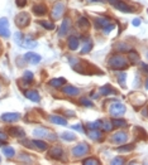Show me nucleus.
Masks as SVG:
<instances>
[{
	"label": "nucleus",
	"instance_id": "9",
	"mask_svg": "<svg viewBox=\"0 0 148 165\" xmlns=\"http://www.w3.org/2000/svg\"><path fill=\"white\" fill-rule=\"evenodd\" d=\"M128 139V135L125 132L123 131H119V132H116V134H114L113 137H112V141L113 143H115V144H123L125 143Z\"/></svg>",
	"mask_w": 148,
	"mask_h": 165
},
{
	"label": "nucleus",
	"instance_id": "32",
	"mask_svg": "<svg viewBox=\"0 0 148 165\" xmlns=\"http://www.w3.org/2000/svg\"><path fill=\"white\" fill-rule=\"evenodd\" d=\"M39 24L41 25H43V28H46V29H48V30H52L53 28H55V25L52 24L51 22H39Z\"/></svg>",
	"mask_w": 148,
	"mask_h": 165
},
{
	"label": "nucleus",
	"instance_id": "24",
	"mask_svg": "<svg viewBox=\"0 0 148 165\" xmlns=\"http://www.w3.org/2000/svg\"><path fill=\"white\" fill-rule=\"evenodd\" d=\"M109 19L108 18H97L96 19V28H104L106 24H109Z\"/></svg>",
	"mask_w": 148,
	"mask_h": 165
},
{
	"label": "nucleus",
	"instance_id": "13",
	"mask_svg": "<svg viewBox=\"0 0 148 165\" xmlns=\"http://www.w3.org/2000/svg\"><path fill=\"white\" fill-rule=\"evenodd\" d=\"M62 154H63V151H62V148L61 146H55L49 150V156L53 159H60L61 156H62Z\"/></svg>",
	"mask_w": 148,
	"mask_h": 165
},
{
	"label": "nucleus",
	"instance_id": "1",
	"mask_svg": "<svg viewBox=\"0 0 148 165\" xmlns=\"http://www.w3.org/2000/svg\"><path fill=\"white\" fill-rule=\"evenodd\" d=\"M109 66L113 70H125L128 67V61L123 56H113L109 59Z\"/></svg>",
	"mask_w": 148,
	"mask_h": 165
},
{
	"label": "nucleus",
	"instance_id": "43",
	"mask_svg": "<svg viewBox=\"0 0 148 165\" xmlns=\"http://www.w3.org/2000/svg\"><path fill=\"white\" fill-rule=\"evenodd\" d=\"M140 24V19H134V20H133V25L134 26H138Z\"/></svg>",
	"mask_w": 148,
	"mask_h": 165
},
{
	"label": "nucleus",
	"instance_id": "35",
	"mask_svg": "<svg viewBox=\"0 0 148 165\" xmlns=\"http://www.w3.org/2000/svg\"><path fill=\"white\" fill-rule=\"evenodd\" d=\"M133 149V145H125V146H120V148H118V151L119 152H125V151H130Z\"/></svg>",
	"mask_w": 148,
	"mask_h": 165
},
{
	"label": "nucleus",
	"instance_id": "20",
	"mask_svg": "<svg viewBox=\"0 0 148 165\" xmlns=\"http://www.w3.org/2000/svg\"><path fill=\"white\" fill-rule=\"evenodd\" d=\"M49 120H51V122H53V124H57V125H67V121L65 120L63 117L61 116H51L49 117Z\"/></svg>",
	"mask_w": 148,
	"mask_h": 165
},
{
	"label": "nucleus",
	"instance_id": "12",
	"mask_svg": "<svg viewBox=\"0 0 148 165\" xmlns=\"http://www.w3.org/2000/svg\"><path fill=\"white\" fill-rule=\"evenodd\" d=\"M25 61H28V62L33 63V64H37L38 62H41V56L39 54H36V53H27L24 56Z\"/></svg>",
	"mask_w": 148,
	"mask_h": 165
},
{
	"label": "nucleus",
	"instance_id": "18",
	"mask_svg": "<svg viewBox=\"0 0 148 165\" xmlns=\"http://www.w3.org/2000/svg\"><path fill=\"white\" fill-rule=\"evenodd\" d=\"M25 96L30 100V101H34V102L39 101V95H38L37 91H27L25 92Z\"/></svg>",
	"mask_w": 148,
	"mask_h": 165
},
{
	"label": "nucleus",
	"instance_id": "22",
	"mask_svg": "<svg viewBox=\"0 0 148 165\" xmlns=\"http://www.w3.org/2000/svg\"><path fill=\"white\" fill-rule=\"evenodd\" d=\"M65 83H66V79L65 78H55V79H52V81H49V84H51L52 87H61Z\"/></svg>",
	"mask_w": 148,
	"mask_h": 165
},
{
	"label": "nucleus",
	"instance_id": "39",
	"mask_svg": "<svg viewBox=\"0 0 148 165\" xmlns=\"http://www.w3.org/2000/svg\"><path fill=\"white\" fill-rule=\"evenodd\" d=\"M83 164H99V160L96 159H87L83 162Z\"/></svg>",
	"mask_w": 148,
	"mask_h": 165
},
{
	"label": "nucleus",
	"instance_id": "14",
	"mask_svg": "<svg viewBox=\"0 0 148 165\" xmlns=\"http://www.w3.org/2000/svg\"><path fill=\"white\" fill-rule=\"evenodd\" d=\"M67 44H68V48L71 49V51H75V49H77V47L80 45L79 43V39L76 38L75 36H71L70 38L67 39Z\"/></svg>",
	"mask_w": 148,
	"mask_h": 165
},
{
	"label": "nucleus",
	"instance_id": "21",
	"mask_svg": "<svg viewBox=\"0 0 148 165\" xmlns=\"http://www.w3.org/2000/svg\"><path fill=\"white\" fill-rule=\"evenodd\" d=\"M33 11L37 15H44L46 13H47V8H46L44 5H36L33 8Z\"/></svg>",
	"mask_w": 148,
	"mask_h": 165
},
{
	"label": "nucleus",
	"instance_id": "26",
	"mask_svg": "<svg viewBox=\"0 0 148 165\" xmlns=\"http://www.w3.org/2000/svg\"><path fill=\"white\" fill-rule=\"evenodd\" d=\"M3 152H4V155H5L6 158H13L14 154H15V151H14L13 148H4Z\"/></svg>",
	"mask_w": 148,
	"mask_h": 165
},
{
	"label": "nucleus",
	"instance_id": "11",
	"mask_svg": "<svg viewBox=\"0 0 148 165\" xmlns=\"http://www.w3.org/2000/svg\"><path fill=\"white\" fill-rule=\"evenodd\" d=\"M20 118V115L19 113H4L1 115V120L3 121H6V122H14V121H18Z\"/></svg>",
	"mask_w": 148,
	"mask_h": 165
},
{
	"label": "nucleus",
	"instance_id": "17",
	"mask_svg": "<svg viewBox=\"0 0 148 165\" xmlns=\"http://www.w3.org/2000/svg\"><path fill=\"white\" fill-rule=\"evenodd\" d=\"M29 144L34 148H38L39 150H46V149H47V144H46L44 141H41V140H33V141H30Z\"/></svg>",
	"mask_w": 148,
	"mask_h": 165
},
{
	"label": "nucleus",
	"instance_id": "10",
	"mask_svg": "<svg viewBox=\"0 0 148 165\" xmlns=\"http://www.w3.org/2000/svg\"><path fill=\"white\" fill-rule=\"evenodd\" d=\"M70 26H71V19H65L63 23H62V25H61V28H60V30H58L60 37L66 36L67 32L70 30Z\"/></svg>",
	"mask_w": 148,
	"mask_h": 165
},
{
	"label": "nucleus",
	"instance_id": "33",
	"mask_svg": "<svg viewBox=\"0 0 148 165\" xmlns=\"http://www.w3.org/2000/svg\"><path fill=\"white\" fill-rule=\"evenodd\" d=\"M138 57H139V56L135 52H130V53H129V54H128V58L132 61V63H135L137 61H138Z\"/></svg>",
	"mask_w": 148,
	"mask_h": 165
},
{
	"label": "nucleus",
	"instance_id": "46",
	"mask_svg": "<svg viewBox=\"0 0 148 165\" xmlns=\"http://www.w3.org/2000/svg\"><path fill=\"white\" fill-rule=\"evenodd\" d=\"M146 86H147V88H148V79H147V83H146Z\"/></svg>",
	"mask_w": 148,
	"mask_h": 165
},
{
	"label": "nucleus",
	"instance_id": "41",
	"mask_svg": "<svg viewBox=\"0 0 148 165\" xmlns=\"http://www.w3.org/2000/svg\"><path fill=\"white\" fill-rule=\"evenodd\" d=\"M72 129H74V130H79L80 132H83V130L81 129V125H80V124H77V125H74V126H72Z\"/></svg>",
	"mask_w": 148,
	"mask_h": 165
},
{
	"label": "nucleus",
	"instance_id": "36",
	"mask_svg": "<svg viewBox=\"0 0 148 165\" xmlns=\"http://www.w3.org/2000/svg\"><path fill=\"white\" fill-rule=\"evenodd\" d=\"M101 127H104L105 131H110V130H112V124L105 121V122H102V124H101Z\"/></svg>",
	"mask_w": 148,
	"mask_h": 165
},
{
	"label": "nucleus",
	"instance_id": "4",
	"mask_svg": "<svg viewBox=\"0 0 148 165\" xmlns=\"http://www.w3.org/2000/svg\"><path fill=\"white\" fill-rule=\"evenodd\" d=\"M29 22H30V18L27 13H20V14L17 15V18H15V23H17V25L19 28H24V26H27L29 24Z\"/></svg>",
	"mask_w": 148,
	"mask_h": 165
},
{
	"label": "nucleus",
	"instance_id": "45",
	"mask_svg": "<svg viewBox=\"0 0 148 165\" xmlns=\"http://www.w3.org/2000/svg\"><path fill=\"white\" fill-rule=\"evenodd\" d=\"M142 67H143V70H144V71H146L147 73H148V66H147V64H142Z\"/></svg>",
	"mask_w": 148,
	"mask_h": 165
},
{
	"label": "nucleus",
	"instance_id": "2",
	"mask_svg": "<svg viewBox=\"0 0 148 165\" xmlns=\"http://www.w3.org/2000/svg\"><path fill=\"white\" fill-rule=\"evenodd\" d=\"M109 3L112 4V5L115 6L118 10L123 11V13H133V11H134L133 8H130L127 3L121 1V0H109Z\"/></svg>",
	"mask_w": 148,
	"mask_h": 165
},
{
	"label": "nucleus",
	"instance_id": "8",
	"mask_svg": "<svg viewBox=\"0 0 148 165\" xmlns=\"http://www.w3.org/2000/svg\"><path fill=\"white\" fill-rule=\"evenodd\" d=\"M0 36L1 37H10V30H9V23H8L6 18L0 19Z\"/></svg>",
	"mask_w": 148,
	"mask_h": 165
},
{
	"label": "nucleus",
	"instance_id": "30",
	"mask_svg": "<svg viewBox=\"0 0 148 165\" xmlns=\"http://www.w3.org/2000/svg\"><path fill=\"white\" fill-rule=\"evenodd\" d=\"M101 124H102V121H95V122H89L87 126H89L91 130H97L101 127Z\"/></svg>",
	"mask_w": 148,
	"mask_h": 165
},
{
	"label": "nucleus",
	"instance_id": "19",
	"mask_svg": "<svg viewBox=\"0 0 148 165\" xmlns=\"http://www.w3.org/2000/svg\"><path fill=\"white\" fill-rule=\"evenodd\" d=\"M100 93H101L102 96H109V95H114V93H115V91L113 90L110 84H106V86H104V87L100 88Z\"/></svg>",
	"mask_w": 148,
	"mask_h": 165
},
{
	"label": "nucleus",
	"instance_id": "37",
	"mask_svg": "<svg viewBox=\"0 0 148 165\" xmlns=\"http://www.w3.org/2000/svg\"><path fill=\"white\" fill-rule=\"evenodd\" d=\"M24 79H27V81H28V82H30V81H32V79H33V73H32V72H25V73H24Z\"/></svg>",
	"mask_w": 148,
	"mask_h": 165
},
{
	"label": "nucleus",
	"instance_id": "6",
	"mask_svg": "<svg viewBox=\"0 0 148 165\" xmlns=\"http://www.w3.org/2000/svg\"><path fill=\"white\" fill-rule=\"evenodd\" d=\"M33 134H34V135H36L37 137H49L51 140H55V139H56V135H55V134H51L47 129H44V127H38V129H36V130L33 131Z\"/></svg>",
	"mask_w": 148,
	"mask_h": 165
},
{
	"label": "nucleus",
	"instance_id": "48",
	"mask_svg": "<svg viewBox=\"0 0 148 165\" xmlns=\"http://www.w3.org/2000/svg\"><path fill=\"white\" fill-rule=\"evenodd\" d=\"M147 13H148V10H147Z\"/></svg>",
	"mask_w": 148,
	"mask_h": 165
},
{
	"label": "nucleus",
	"instance_id": "28",
	"mask_svg": "<svg viewBox=\"0 0 148 165\" xmlns=\"http://www.w3.org/2000/svg\"><path fill=\"white\" fill-rule=\"evenodd\" d=\"M61 136H62V139L66 140V141H74L76 139V136L74 135V134H71V132H63Z\"/></svg>",
	"mask_w": 148,
	"mask_h": 165
},
{
	"label": "nucleus",
	"instance_id": "5",
	"mask_svg": "<svg viewBox=\"0 0 148 165\" xmlns=\"http://www.w3.org/2000/svg\"><path fill=\"white\" fill-rule=\"evenodd\" d=\"M87 151H89V145L85 144V143L79 144L77 146H75L72 149V154H74V156H82V155H85Z\"/></svg>",
	"mask_w": 148,
	"mask_h": 165
},
{
	"label": "nucleus",
	"instance_id": "40",
	"mask_svg": "<svg viewBox=\"0 0 148 165\" xmlns=\"http://www.w3.org/2000/svg\"><path fill=\"white\" fill-rule=\"evenodd\" d=\"M119 82H120V84H124V81H125V74L124 73H120L119 74Z\"/></svg>",
	"mask_w": 148,
	"mask_h": 165
},
{
	"label": "nucleus",
	"instance_id": "29",
	"mask_svg": "<svg viewBox=\"0 0 148 165\" xmlns=\"http://www.w3.org/2000/svg\"><path fill=\"white\" fill-rule=\"evenodd\" d=\"M89 136L91 137V139L96 140V139H100L101 137V132L97 131V130H91V131H89Z\"/></svg>",
	"mask_w": 148,
	"mask_h": 165
},
{
	"label": "nucleus",
	"instance_id": "47",
	"mask_svg": "<svg viewBox=\"0 0 148 165\" xmlns=\"http://www.w3.org/2000/svg\"><path fill=\"white\" fill-rule=\"evenodd\" d=\"M147 58H148V52H147Z\"/></svg>",
	"mask_w": 148,
	"mask_h": 165
},
{
	"label": "nucleus",
	"instance_id": "31",
	"mask_svg": "<svg viewBox=\"0 0 148 165\" xmlns=\"http://www.w3.org/2000/svg\"><path fill=\"white\" fill-rule=\"evenodd\" d=\"M80 103L81 105H83V106H86V107H93L94 106V103L90 101V100H87L86 97H82L81 100H80Z\"/></svg>",
	"mask_w": 148,
	"mask_h": 165
},
{
	"label": "nucleus",
	"instance_id": "7",
	"mask_svg": "<svg viewBox=\"0 0 148 165\" xmlns=\"http://www.w3.org/2000/svg\"><path fill=\"white\" fill-rule=\"evenodd\" d=\"M63 11H65V4L62 1L56 3L55 6H53V10H52V18L53 19H60L62 17Z\"/></svg>",
	"mask_w": 148,
	"mask_h": 165
},
{
	"label": "nucleus",
	"instance_id": "25",
	"mask_svg": "<svg viewBox=\"0 0 148 165\" xmlns=\"http://www.w3.org/2000/svg\"><path fill=\"white\" fill-rule=\"evenodd\" d=\"M125 125H127V121L123 120V118H120V117H116L115 120H113V126L114 127H124Z\"/></svg>",
	"mask_w": 148,
	"mask_h": 165
},
{
	"label": "nucleus",
	"instance_id": "27",
	"mask_svg": "<svg viewBox=\"0 0 148 165\" xmlns=\"http://www.w3.org/2000/svg\"><path fill=\"white\" fill-rule=\"evenodd\" d=\"M91 47H93V43H91L90 39H87V40L85 42V44H83V48L81 49V53H87V52H90V51H91Z\"/></svg>",
	"mask_w": 148,
	"mask_h": 165
},
{
	"label": "nucleus",
	"instance_id": "44",
	"mask_svg": "<svg viewBox=\"0 0 148 165\" xmlns=\"http://www.w3.org/2000/svg\"><path fill=\"white\" fill-rule=\"evenodd\" d=\"M0 140H6V135L4 132H0Z\"/></svg>",
	"mask_w": 148,
	"mask_h": 165
},
{
	"label": "nucleus",
	"instance_id": "23",
	"mask_svg": "<svg viewBox=\"0 0 148 165\" xmlns=\"http://www.w3.org/2000/svg\"><path fill=\"white\" fill-rule=\"evenodd\" d=\"M77 24H79V26L81 29H87L90 26V23H89V20L85 18V17H81L79 19V22H77Z\"/></svg>",
	"mask_w": 148,
	"mask_h": 165
},
{
	"label": "nucleus",
	"instance_id": "3",
	"mask_svg": "<svg viewBox=\"0 0 148 165\" xmlns=\"http://www.w3.org/2000/svg\"><path fill=\"white\" fill-rule=\"evenodd\" d=\"M109 111H110V113H112L114 117H119V116H121V115L125 112V106L123 105V103L116 102V103H114V105L110 106Z\"/></svg>",
	"mask_w": 148,
	"mask_h": 165
},
{
	"label": "nucleus",
	"instance_id": "15",
	"mask_svg": "<svg viewBox=\"0 0 148 165\" xmlns=\"http://www.w3.org/2000/svg\"><path fill=\"white\" fill-rule=\"evenodd\" d=\"M9 134L14 137H24V131L20 127H11L9 130Z\"/></svg>",
	"mask_w": 148,
	"mask_h": 165
},
{
	"label": "nucleus",
	"instance_id": "38",
	"mask_svg": "<svg viewBox=\"0 0 148 165\" xmlns=\"http://www.w3.org/2000/svg\"><path fill=\"white\" fill-rule=\"evenodd\" d=\"M15 4H17V6L23 8V6H25L27 0H15Z\"/></svg>",
	"mask_w": 148,
	"mask_h": 165
},
{
	"label": "nucleus",
	"instance_id": "16",
	"mask_svg": "<svg viewBox=\"0 0 148 165\" xmlns=\"http://www.w3.org/2000/svg\"><path fill=\"white\" fill-rule=\"evenodd\" d=\"M79 88H76V87H72V86H66L63 88V93L65 95H68V96H76V95H79Z\"/></svg>",
	"mask_w": 148,
	"mask_h": 165
},
{
	"label": "nucleus",
	"instance_id": "42",
	"mask_svg": "<svg viewBox=\"0 0 148 165\" xmlns=\"http://www.w3.org/2000/svg\"><path fill=\"white\" fill-rule=\"evenodd\" d=\"M112 163H113V164H123L124 160H121V159H114Z\"/></svg>",
	"mask_w": 148,
	"mask_h": 165
},
{
	"label": "nucleus",
	"instance_id": "34",
	"mask_svg": "<svg viewBox=\"0 0 148 165\" xmlns=\"http://www.w3.org/2000/svg\"><path fill=\"white\" fill-rule=\"evenodd\" d=\"M114 28H115V25H114V24H106L104 28H102V30H104V33H105V34H109Z\"/></svg>",
	"mask_w": 148,
	"mask_h": 165
}]
</instances>
